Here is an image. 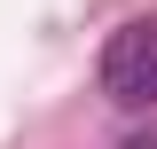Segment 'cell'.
<instances>
[{
	"instance_id": "6da1fadb",
	"label": "cell",
	"mask_w": 157,
	"mask_h": 149,
	"mask_svg": "<svg viewBox=\"0 0 157 149\" xmlns=\"http://www.w3.org/2000/svg\"><path fill=\"white\" fill-rule=\"evenodd\" d=\"M102 94L118 110H157V24H118L102 39Z\"/></svg>"
},
{
	"instance_id": "7a4b0ae2",
	"label": "cell",
	"mask_w": 157,
	"mask_h": 149,
	"mask_svg": "<svg viewBox=\"0 0 157 149\" xmlns=\"http://www.w3.org/2000/svg\"><path fill=\"white\" fill-rule=\"evenodd\" d=\"M126 149H157V133H134V141H126Z\"/></svg>"
}]
</instances>
